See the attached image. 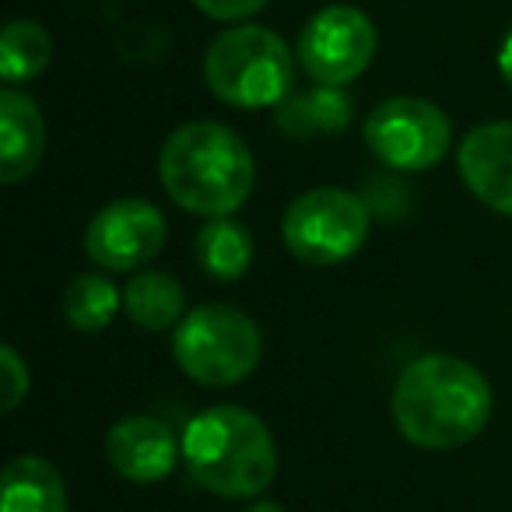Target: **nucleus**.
<instances>
[{
    "mask_svg": "<svg viewBox=\"0 0 512 512\" xmlns=\"http://www.w3.org/2000/svg\"><path fill=\"white\" fill-rule=\"evenodd\" d=\"M393 421L418 449H460L491 418V386L456 355H421L393 386Z\"/></svg>",
    "mask_w": 512,
    "mask_h": 512,
    "instance_id": "obj_1",
    "label": "nucleus"
},
{
    "mask_svg": "<svg viewBox=\"0 0 512 512\" xmlns=\"http://www.w3.org/2000/svg\"><path fill=\"white\" fill-rule=\"evenodd\" d=\"M158 179L183 211L204 214V218H228L253 193V151L225 123H183L162 144Z\"/></svg>",
    "mask_w": 512,
    "mask_h": 512,
    "instance_id": "obj_2",
    "label": "nucleus"
},
{
    "mask_svg": "<svg viewBox=\"0 0 512 512\" xmlns=\"http://www.w3.org/2000/svg\"><path fill=\"white\" fill-rule=\"evenodd\" d=\"M183 460L190 477L218 498H253L278 477V446L246 407H207L186 425Z\"/></svg>",
    "mask_w": 512,
    "mask_h": 512,
    "instance_id": "obj_3",
    "label": "nucleus"
},
{
    "mask_svg": "<svg viewBox=\"0 0 512 512\" xmlns=\"http://www.w3.org/2000/svg\"><path fill=\"white\" fill-rule=\"evenodd\" d=\"M295 53L274 29L264 25H232L204 57L207 88L232 109L281 106L295 85Z\"/></svg>",
    "mask_w": 512,
    "mask_h": 512,
    "instance_id": "obj_4",
    "label": "nucleus"
},
{
    "mask_svg": "<svg viewBox=\"0 0 512 512\" xmlns=\"http://www.w3.org/2000/svg\"><path fill=\"white\" fill-rule=\"evenodd\" d=\"M264 337L253 316L228 302H207L179 320L172 334L176 365L200 386H235L260 365Z\"/></svg>",
    "mask_w": 512,
    "mask_h": 512,
    "instance_id": "obj_5",
    "label": "nucleus"
},
{
    "mask_svg": "<svg viewBox=\"0 0 512 512\" xmlns=\"http://www.w3.org/2000/svg\"><path fill=\"white\" fill-rule=\"evenodd\" d=\"M281 235L302 264L337 267L369 239V204L351 190L316 186L288 204Z\"/></svg>",
    "mask_w": 512,
    "mask_h": 512,
    "instance_id": "obj_6",
    "label": "nucleus"
},
{
    "mask_svg": "<svg viewBox=\"0 0 512 512\" xmlns=\"http://www.w3.org/2000/svg\"><path fill=\"white\" fill-rule=\"evenodd\" d=\"M362 137L383 165L397 172H421L446 158L453 123L421 95H393L365 116Z\"/></svg>",
    "mask_w": 512,
    "mask_h": 512,
    "instance_id": "obj_7",
    "label": "nucleus"
},
{
    "mask_svg": "<svg viewBox=\"0 0 512 512\" xmlns=\"http://www.w3.org/2000/svg\"><path fill=\"white\" fill-rule=\"evenodd\" d=\"M376 25L355 4H330L306 22L295 46L299 67L316 85L344 88L369 71L376 57Z\"/></svg>",
    "mask_w": 512,
    "mask_h": 512,
    "instance_id": "obj_8",
    "label": "nucleus"
},
{
    "mask_svg": "<svg viewBox=\"0 0 512 512\" xmlns=\"http://www.w3.org/2000/svg\"><path fill=\"white\" fill-rule=\"evenodd\" d=\"M165 235H169L165 214L151 200L123 197L92 218L85 232V253L102 271H137L162 253Z\"/></svg>",
    "mask_w": 512,
    "mask_h": 512,
    "instance_id": "obj_9",
    "label": "nucleus"
},
{
    "mask_svg": "<svg viewBox=\"0 0 512 512\" xmlns=\"http://www.w3.org/2000/svg\"><path fill=\"white\" fill-rule=\"evenodd\" d=\"M460 179L484 207L512 218V120L481 123L456 151Z\"/></svg>",
    "mask_w": 512,
    "mask_h": 512,
    "instance_id": "obj_10",
    "label": "nucleus"
},
{
    "mask_svg": "<svg viewBox=\"0 0 512 512\" xmlns=\"http://www.w3.org/2000/svg\"><path fill=\"white\" fill-rule=\"evenodd\" d=\"M183 442H176L172 428L151 414H130L116 421L106 435V460L120 477L134 484H155L172 474Z\"/></svg>",
    "mask_w": 512,
    "mask_h": 512,
    "instance_id": "obj_11",
    "label": "nucleus"
},
{
    "mask_svg": "<svg viewBox=\"0 0 512 512\" xmlns=\"http://www.w3.org/2000/svg\"><path fill=\"white\" fill-rule=\"evenodd\" d=\"M46 151V123L36 99L18 88L0 92V179L8 186L25 183L39 169Z\"/></svg>",
    "mask_w": 512,
    "mask_h": 512,
    "instance_id": "obj_12",
    "label": "nucleus"
},
{
    "mask_svg": "<svg viewBox=\"0 0 512 512\" xmlns=\"http://www.w3.org/2000/svg\"><path fill=\"white\" fill-rule=\"evenodd\" d=\"M274 123L285 137L292 141H309V137H327L348 130L355 120V102L344 95V88L334 85H316L309 92L288 95L281 106H274Z\"/></svg>",
    "mask_w": 512,
    "mask_h": 512,
    "instance_id": "obj_13",
    "label": "nucleus"
},
{
    "mask_svg": "<svg viewBox=\"0 0 512 512\" xmlns=\"http://www.w3.org/2000/svg\"><path fill=\"white\" fill-rule=\"evenodd\" d=\"M0 512H67V488L46 456L22 453L0 474Z\"/></svg>",
    "mask_w": 512,
    "mask_h": 512,
    "instance_id": "obj_14",
    "label": "nucleus"
},
{
    "mask_svg": "<svg viewBox=\"0 0 512 512\" xmlns=\"http://www.w3.org/2000/svg\"><path fill=\"white\" fill-rule=\"evenodd\" d=\"M123 309L141 330H176L186 316V292L172 274L141 271L123 288Z\"/></svg>",
    "mask_w": 512,
    "mask_h": 512,
    "instance_id": "obj_15",
    "label": "nucleus"
},
{
    "mask_svg": "<svg viewBox=\"0 0 512 512\" xmlns=\"http://www.w3.org/2000/svg\"><path fill=\"white\" fill-rule=\"evenodd\" d=\"M193 253L214 281H239L253 264V235L232 218H211L197 232Z\"/></svg>",
    "mask_w": 512,
    "mask_h": 512,
    "instance_id": "obj_16",
    "label": "nucleus"
},
{
    "mask_svg": "<svg viewBox=\"0 0 512 512\" xmlns=\"http://www.w3.org/2000/svg\"><path fill=\"white\" fill-rule=\"evenodd\" d=\"M53 60V39L32 18H15L0 32V78L11 88L36 81Z\"/></svg>",
    "mask_w": 512,
    "mask_h": 512,
    "instance_id": "obj_17",
    "label": "nucleus"
},
{
    "mask_svg": "<svg viewBox=\"0 0 512 512\" xmlns=\"http://www.w3.org/2000/svg\"><path fill=\"white\" fill-rule=\"evenodd\" d=\"M116 309H120V288L102 274H78L64 288V316L81 334L106 330L113 323Z\"/></svg>",
    "mask_w": 512,
    "mask_h": 512,
    "instance_id": "obj_18",
    "label": "nucleus"
},
{
    "mask_svg": "<svg viewBox=\"0 0 512 512\" xmlns=\"http://www.w3.org/2000/svg\"><path fill=\"white\" fill-rule=\"evenodd\" d=\"M0 365H4V411L11 414L29 393V365L22 362V355L11 344L0 348Z\"/></svg>",
    "mask_w": 512,
    "mask_h": 512,
    "instance_id": "obj_19",
    "label": "nucleus"
},
{
    "mask_svg": "<svg viewBox=\"0 0 512 512\" xmlns=\"http://www.w3.org/2000/svg\"><path fill=\"white\" fill-rule=\"evenodd\" d=\"M271 0H193V8L211 22H249L267 8Z\"/></svg>",
    "mask_w": 512,
    "mask_h": 512,
    "instance_id": "obj_20",
    "label": "nucleus"
},
{
    "mask_svg": "<svg viewBox=\"0 0 512 512\" xmlns=\"http://www.w3.org/2000/svg\"><path fill=\"white\" fill-rule=\"evenodd\" d=\"M498 67H502V78L512 85V29L505 32V39H502V50H498Z\"/></svg>",
    "mask_w": 512,
    "mask_h": 512,
    "instance_id": "obj_21",
    "label": "nucleus"
},
{
    "mask_svg": "<svg viewBox=\"0 0 512 512\" xmlns=\"http://www.w3.org/2000/svg\"><path fill=\"white\" fill-rule=\"evenodd\" d=\"M246 512H285V505H278V502H253Z\"/></svg>",
    "mask_w": 512,
    "mask_h": 512,
    "instance_id": "obj_22",
    "label": "nucleus"
}]
</instances>
